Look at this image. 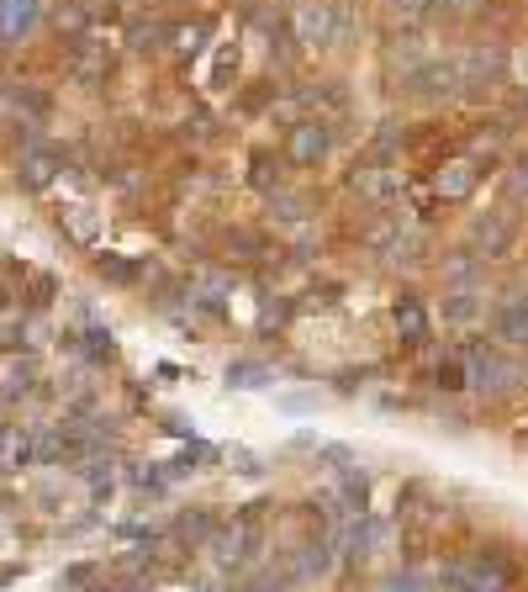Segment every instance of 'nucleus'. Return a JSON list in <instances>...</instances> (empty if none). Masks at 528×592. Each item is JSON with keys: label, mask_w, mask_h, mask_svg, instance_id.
I'll return each mask as SVG.
<instances>
[{"label": "nucleus", "mask_w": 528, "mask_h": 592, "mask_svg": "<svg viewBox=\"0 0 528 592\" xmlns=\"http://www.w3.org/2000/svg\"><path fill=\"white\" fill-rule=\"evenodd\" d=\"M444 582L449 592H507L513 587V566L502 561V550H470L444 566Z\"/></svg>", "instance_id": "f257e3e1"}, {"label": "nucleus", "mask_w": 528, "mask_h": 592, "mask_svg": "<svg viewBox=\"0 0 528 592\" xmlns=\"http://www.w3.org/2000/svg\"><path fill=\"white\" fill-rule=\"evenodd\" d=\"M465 370H470V386L486 392V397H507V392H518V381H523V365L507 355L502 344L465 349Z\"/></svg>", "instance_id": "f03ea898"}, {"label": "nucleus", "mask_w": 528, "mask_h": 592, "mask_svg": "<svg viewBox=\"0 0 528 592\" xmlns=\"http://www.w3.org/2000/svg\"><path fill=\"white\" fill-rule=\"evenodd\" d=\"M333 154V127L328 122H296L291 127V138H286V159L291 164H301V170H317V164H323Z\"/></svg>", "instance_id": "7ed1b4c3"}, {"label": "nucleus", "mask_w": 528, "mask_h": 592, "mask_svg": "<svg viewBox=\"0 0 528 592\" xmlns=\"http://www.w3.org/2000/svg\"><path fill=\"white\" fill-rule=\"evenodd\" d=\"M391 323H396V333H402L407 349H423V344L433 339V318H428V307H423L418 291H402V296H396V302H391Z\"/></svg>", "instance_id": "20e7f679"}, {"label": "nucleus", "mask_w": 528, "mask_h": 592, "mask_svg": "<svg viewBox=\"0 0 528 592\" xmlns=\"http://www.w3.org/2000/svg\"><path fill=\"white\" fill-rule=\"evenodd\" d=\"M476 244H481V259H502V254H513L518 244V217H507V212H486L476 222Z\"/></svg>", "instance_id": "39448f33"}, {"label": "nucleus", "mask_w": 528, "mask_h": 592, "mask_svg": "<svg viewBox=\"0 0 528 592\" xmlns=\"http://www.w3.org/2000/svg\"><path fill=\"white\" fill-rule=\"evenodd\" d=\"M492 333H497L502 349H528V296H513V302L497 307Z\"/></svg>", "instance_id": "423d86ee"}, {"label": "nucleus", "mask_w": 528, "mask_h": 592, "mask_svg": "<svg viewBox=\"0 0 528 592\" xmlns=\"http://www.w3.org/2000/svg\"><path fill=\"white\" fill-rule=\"evenodd\" d=\"M296 32H301V43H312V48L338 43V22H333V6H328V0H312V6H301V11H296Z\"/></svg>", "instance_id": "0eeeda50"}, {"label": "nucleus", "mask_w": 528, "mask_h": 592, "mask_svg": "<svg viewBox=\"0 0 528 592\" xmlns=\"http://www.w3.org/2000/svg\"><path fill=\"white\" fill-rule=\"evenodd\" d=\"M37 16H43L37 0H0V43H22L37 27Z\"/></svg>", "instance_id": "6e6552de"}, {"label": "nucleus", "mask_w": 528, "mask_h": 592, "mask_svg": "<svg viewBox=\"0 0 528 592\" xmlns=\"http://www.w3.org/2000/svg\"><path fill=\"white\" fill-rule=\"evenodd\" d=\"M349 191H360V196H370V201H386V196L396 191V175L381 170V164H354Z\"/></svg>", "instance_id": "1a4fd4ad"}, {"label": "nucleus", "mask_w": 528, "mask_h": 592, "mask_svg": "<svg viewBox=\"0 0 528 592\" xmlns=\"http://www.w3.org/2000/svg\"><path fill=\"white\" fill-rule=\"evenodd\" d=\"M476 164H465V159H455V164H444L439 170V196L444 201H465L470 191H476Z\"/></svg>", "instance_id": "9d476101"}, {"label": "nucleus", "mask_w": 528, "mask_h": 592, "mask_svg": "<svg viewBox=\"0 0 528 592\" xmlns=\"http://www.w3.org/2000/svg\"><path fill=\"white\" fill-rule=\"evenodd\" d=\"M32 455H37V444H32L22 429H0V471H16V466H27Z\"/></svg>", "instance_id": "9b49d317"}, {"label": "nucleus", "mask_w": 528, "mask_h": 592, "mask_svg": "<svg viewBox=\"0 0 528 592\" xmlns=\"http://www.w3.org/2000/svg\"><path fill=\"white\" fill-rule=\"evenodd\" d=\"M270 217H275V222H286V228H301V222H307V196L270 191Z\"/></svg>", "instance_id": "f8f14e48"}, {"label": "nucleus", "mask_w": 528, "mask_h": 592, "mask_svg": "<svg viewBox=\"0 0 528 592\" xmlns=\"http://www.w3.org/2000/svg\"><path fill=\"white\" fill-rule=\"evenodd\" d=\"M476 312H481V296L476 291H470V286H460V291H449L444 296V323H470V318H476Z\"/></svg>", "instance_id": "ddd939ff"}, {"label": "nucleus", "mask_w": 528, "mask_h": 592, "mask_svg": "<svg viewBox=\"0 0 528 592\" xmlns=\"http://www.w3.org/2000/svg\"><path fill=\"white\" fill-rule=\"evenodd\" d=\"M433 386H439V392H465V386H470L465 355H449V360H439V365H433Z\"/></svg>", "instance_id": "4468645a"}, {"label": "nucleus", "mask_w": 528, "mask_h": 592, "mask_svg": "<svg viewBox=\"0 0 528 592\" xmlns=\"http://www.w3.org/2000/svg\"><path fill=\"white\" fill-rule=\"evenodd\" d=\"M53 170H59V154H48V148H32L27 164H22V180H27V185H48Z\"/></svg>", "instance_id": "2eb2a0df"}, {"label": "nucleus", "mask_w": 528, "mask_h": 592, "mask_svg": "<svg viewBox=\"0 0 528 592\" xmlns=\"http://www.w3.org/2000/svg\"><path fill=\"white\" fill-rule=\"evenodd\" d=\"M74 74H80V80H106V74H111V59L80 43V48H74Z\"/></svg>", "instance_id": "dca6fc26"}, {"label": "nucleus", "mask_w": 528, "mask_h": 592, "mask_svg": "<svg viewBox=\"0 0 528 592\" xmlns=\"http://www.w3.org/2000/svg\"><path fill=\"white\" fill-rule=\"evenodd\" d=\"M328 561H333V555H328V545L323 540H317V545H301V555H296V577H323V571H328Z\"/></svg>", "instance_id": "f3484780"}, {"label": "nucleus", "mask_w": 528, "mask_h": 592, "mask_svg": "<svg viewBox=\"0 0 528 592\" xmlns=\"http://www.w3.org/2000/svg\"><path fill=\"white\" fill-rule=\"evenodd\" d=\"M228 381L243 386V392H254V386L270 381V365H259V360H233V365H228Z\"/></svg>", "instance_id": "a211bd4d"}, {"label": "nucleus", "mask_w": 528, "mask_h": 592, "mask_svg": "<svg viewBox=\"0 0 528 592\" xmlns=\"http://www.w3.org/2000/svg\"><path fill=\"white\" fill-rule=\"evenodd\" d=\"M96 270L106 275V281H117V286H127V281H138V275H143V265H132V259H122V254H101Z\"/></svg>", "instance_id": "6ab92c4d"}, {"label": "nucleus", "mask_w": 528, "mask_h": 592, "mask_svg": "<svg viewBox=\"0 0 528 592\" xmlns=\"http://www.w3.org/2000/svg\"><path fill=\"white\" fill-rule=\"evenodd\" d=\"M254 185H259V191H280V159L264 154V148L254 154Z\"/></svg>", "instance_id": "aec40b11"}, {"label": "nucleus", "mask_w": 528, "mask_h": 592, "mask_svg": "<svg viewBox=\"0 0 528 592\" xmlns=\"http://www.w3.org/2000/svg\"><path fill=\"white\" fill-rule=\"evenodd\" d=\"M164 37H175V32H169L164 22H138V27H132V48H138V53H148V48H164Z\"/></svg>", "instance_id": "412c9836"}, {"label": "nucleus", "mask_w": 528, "mask_h": 592, "mask_svg": "<svg viewBox=\"0 0 528 592\" xmlns=\"http://www.w3.org/2000/svg\"><path fill=\"white\" fill-rule=\"evenodd\" d=\"M391 11L402 16V22H423V16H428V0H391Z\"/></svg>", "instance_id": "4be33fe9"}, {"label": "nucleus", "mask_w": 528, "mask_h": 592, "mask_svg": "<svg viewBox=\"0 0 528 592\" xmlns=\"http://www.w3.org/2000/svg\"><path fill=\"white\" fill-rule=\"evenodd\" d=\"M201 460H212V450H206V444H191V450L175 460V471H201Z\"/></svg>", "instance_id": "5701e85b"}, {"label": "nucleus", "mask_w": 528, "mask_h": 592, "mask_svg": "<svg viewBox=\"0 0 528 592\" xmlns=\"http://www.w3.org/2000/svg\"><path fill=\"white\" fill-rule=\"evenodd\" d=\"M85 349H90V360H111V333H85Z\"/></svg>", "instance_id": "b1692460"}, {"label": "nucleus", "mask_w": 528, "mask_h": 592, "mask_svg": "<svg viewBox=\"0 0 528 592\" xmlns=\"http://www.w3.org/2000/svg\"><path fill=\"white\" fill-rule=\"evenodd\" d=\"M507 185H513V196H528V159L513 164V175H507Z\"/></svg>", "instance_id": "393cba45"}, {"label": "nucleus", "mask_w": 528, "mask_h": 592, "mask_svg": "<svg viewBox=\"0 0 528 592\" xmlns=\"http://www.w3.org/2000/svg\"><path fill=\"white\" fill-rule=\"evenodd\" d=\"M418 587H423V582L412 577V571H407V577H391V582H386V592H418Z\"/></svg>", "instance_id": "a878e982"}, {"label": "nucleus", "mask_w": 528, "mask_h": 592, "mask_svg": "<svg viewBox=\"0 0 528 592\" xmlns=\"http://www.w3.org/2000/svg\"><path fill=\"white\" fill-rule=\"evenodd\" d=\"M444 6H470V0H444Z\"/></svg>", "instance_id": "bb28decb"}]
</instances>
